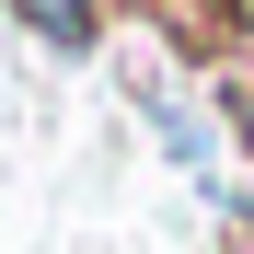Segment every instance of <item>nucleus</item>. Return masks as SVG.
<instances>
[{
	"label": "nucleus",
	"instance_id": "nucleus-1",
	"mask_svg": "<svg viewBox=\"0 0 254 254\" xmlns=\"http://www.w3.org/2000/svg\"><path fill=\"white\" fill-rule=\"evenodd\" d=\"M139 116H150V139L174 150L185 174H208V150H220V139H208V116H196V104H174V93H139Z\"/></svg>",
	"mask_w": 254,
	"mask_h": 254
},
{
	"label": "nucleus",
	"instance_id": "nucleus-3",
	"mask_svg": "<svg viewBox=\"0 0 254 254\" xmlns=\"http://www.w3.org/2000/svg\"><path fill=\"white\" fill-rule=\"evenodd\" d=\"M220 127H231V139L254 150V81H220Z\"/></svg>",
	"mask_w": 254,
	"mask_h": 254
},
{
	"label": "nucleus",
	"instance_id": "nucleus-2",
	"mask_svg": "<svg viewBox=\"0 0 254 254\" xmlns=\"http://www.w3.org/2000/svg\"><path fill=\"white\" fill-rule=\"evenodd\" d=\"M12 12L47 35V47H93V35H104V12H93V0H12Z\"/></svg>",
	"mask_w": 254,
	"mask_h": 254
},
{
	"label": "nucleus",
	"instance_id": "nucleus-4",
	"mask_svg": "<svg viewBox=\"0 0 254 254\" xmlns=\"http://www.w3.org/2000/svg\"><path fill=\"white\" fill-rule=\"evenodd\" d=\"M231 12H243V47H254V0H231Z\"/></svg>",
	"mask_w": 254,
	"mask_h": 254
}]
</instances>
